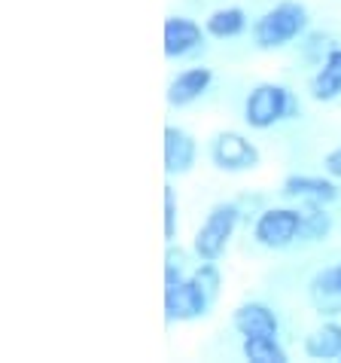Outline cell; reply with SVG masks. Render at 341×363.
I'll list each match as a JSON object with an SVG mask.
<instances>
[{"label": "cell", "instance_id": "1", "mask_svg": "<svg viewBox=\"0 0 341 363\" xmlns=\"http://www.w3.org/2000/svg\"><path fill=\"white\" fill-rule=\"evenodd\" d=\"M308 25H311V16L305 4H299V0H280V4L265 9L250 25V34H253L256 49L274 52V49H284L289 43H296V40H302L308 34Z\"/></svg>", "mask_w": 341, "mask_h": 363}, {"label": "cell", "instance_id": "2", "mask_svg": "<svg viewBox=\"0 0 341 363\" xmlns=\"http://www.w3.org/2000/svg\"><path fill=\"white\" fill-rule=\"evenodd\" d=\"M299 113H302L299 98L280 83L253 86L244 98V110H241L244 123L253 128V132H268V128H274L277 123H284V119H299Z\"/></svg>", "mask_w": 341, "mask_h": 363}, {"label": "cell", "instance_id": "3", "mask_svg": "<svg viewBox=\"0 0 341 363\" xmlns=\"http://www.w3.org/2000/svg\"><path fill=\"white\" fill-rule=\"evenodd\" d=\"M244 220V208L241 201H216L214 208L207 211L204 223L198 226L195 238H192V254L204 263H216L219 257L226 254L229 241H232L235 229Z\"/></svg>", "mask_w": 341, "mask_h": 363}, {"label": "cell", "instance_id": "4", "mask_svg": "<svg viewBox=\"0 0 341 363\" xmlns=\"http://www.w3.org/2000/svg\"><path fill=\"white\" fill-rule=\"evenodd\" d=\"M302 235V208H262L253 220V241L265 250H287Z\"/></svg>", "mask_w": 341, "mask_h": 363}, {"label": "cell", "instance_id": "5", "mask_svg": "<svg viewBox=\"0 0 341 363\" xmlns=\"http://www.w3.org/2000/svg\"><path fill=\"white\" fill-rule=\"evenodd\" d=\"M207 156L214 168L226 171V174H244V171H253L262 162L259 147L241 132H216L207 144Z\"/></svg>", "mask_w": 341, "mask_h": 363}, {"label": "cell", "instance_id": "6", "mask_svg": "<svg viewBox=\"0 0 341 363\" xmlns=\"http://www.w3.org/2000/svg\"><path fill=\"white\" fill-rule=\"evenodd\" d=\"M214 308V299L204 294L192 275H186L180 284L165 287V320L168 324H189V320L204 318Z\"/></svg>", "mask_w": 341, "mask_h": 363}, {"label": "cell", "instance_id": "7", "mask_svg": "<svg viewBox=\"0 0 341 363\" xmlns=\"http://www.w3.org/2000/svg\"><path fill=\"white\" fill-rule=\"evenodd\" d=\"M207 28H202L189 16H168L165 18V55L168 58H189L204 49Z\"/></svg>", "mask_w": 341, "mask_h": 363}, {"label": "cell", "instance_id": "8", "mask_svg": "<svg viewBox=\"0 0 341 363\" xmlns=\"http://www.w3.org/2000/svg\"><path fill=\"white\" fill-rule=\"evenodd\" d=\"M214 86V70L207 65H195V67H186L168 83V104L174 110H183V107H192L198 98H204Z\"/></svg>", "mask_w": 341, "mask_h": 363}, {"label": "cell", "instance_id": "9", "mask_svg": "<svg viewBox=\"0 0 341 363\" xmlns=\"http://www.w3.org/2000/svg\"><path fill=\"white\" fill-rule=\"evenodd\" d=\"M280 196L289 201L314 199V201H323V205H333V201L341 199V189H338V180L329 174L326 177L323 174H289L280 184Z\"/></svg>", "mask_w": 341, "mask_h": 363}, {"label": "cell", "instance_id": "10", "mask_svg": "<svg viewBox=\"0 0 341 363\" xmlns=\"http://www.w3.org/2000/svg\"><path fill=\"white\" fill-rule=\"evenodd\" d=\"M198 159V140L186 128L168 125L165 128V174L180 177L195 168Z\"/></svg>", "mask_w": 341, "mask_h": 363}, {"label": "cell", "instance_id": "11", "mask_svg": "<svg viewBox=\"0 0 341 363\" xmlns=\"http://www.w3.org/2000/svg\"><path fill=\"white\" fill-rule=\"evenodd\" d=\"M308 302L320 318H341V287L335 266H323L314 272V278L308 281Z\"/></svg>", "mask_w": 341, "mask_h": 363}, {"label": "cell", "instance_id": "12", "mask_svg": "<svg viewBox=\"0 0 341 363\" xmlns=\"http://www.w3.org/2000/svg\"><path fill=\"white\" fill-rule=\"evenodd\" d=\"M232 327L238 336H259V333H280L277 311L265 302H241L232 311Z\"/></svg>", "mask_w": 341, "mask_h": 363}, {"label": "cell", "instance_id": "13", "mask_svg": "<svg viewBox=\"0 0 341 363\" xmlns=\"http://www.w3.org/2000/svg\"><path fill=\"white\" fill-rule=\"evenodd\" d=\"M311 98L320 101V104H333L335 98H341V46L329 49L323 65L314 70V77H311Z\"/></svg>", "mask_w": 341, "mask_h": 363}, {"label": "cell", "instance_id": "14", "mask_svg": "<svg viewBox=\"0 0 341 363\" xmlns=\"http://www.w3.org/2000/svg\"><path fill=\"white\" fill-rule=\"evenodd\" d=\"M305 357L311 360H338L341 357V324L338 320H323L305 336Z\"/></svg>", "mask_w": 341, "mask_h": 363}, {"label": "cell", "instance_id": "15", "mask_svg": "<svg viewBox=\"0 0 341 363\" xmlns=\"http://www.w3.org/2000/svg\"><path fill=\"white\" fill-rule=\"evenodd\" d=\"M302 208V235H299V245H317V241H326L329 232H333V214H329V205L314 199L299 201Z\"/></svg>", "mask_w": 341, "mask_h": 363}, {"label": "cell", "instance_id": "16", "mask_svg": "<svg viewBox=\"0 0 341 363\" xmlns=\"http://www.w3.org/2000/svg\"><path fill=\"white\" fill-rule=\"evenodd\" d=\"M204 28L214 40H235L250 28V16L241 6H219L204 18Z\"/></svg>", "mask_w": 341, "mask_h": 363}, {"label": "cell", "instance_id": "17", "mask_svg": "<svg viewBox=\"0 0 341 363\" xmlns=\"http://www.w3.org/2000/svg\"><path fill=\"white\" fill-rule=\"evenodd\" d=\"M241 354L250 363H287L289 354L280 345L277 333H259V336H241Z\"/></svg>", "mask_w": 341, "mask_h": 363}, {"label": "cell", "instance_id": "18", "mask_svg": "<svg viewBox=\"0 0 341 363\" xmlns=\"http://www.w3.org/2000/svg\"><path fill=\"white\" fill-rule=\"evenodd\" d=\"M198 284L204 287V294L216 302V296H219V287H223V272H219V266L216 263H204V259H198V266L189 272Z\"/></svg>", "mask_w": 341, "mask_h": 363}, {"label": "cell", "instance_id": "19", "mask_svg": "<svg viewBox=\"0 0 341 363\" xmlns=\"http://www.w3.org/2000/svg\"><path fill=\"white\" fill-rule=\"evenodd\" d=\"M305 58L314 67L323 65V58L329 55V49H333V40H329L326 34H305Z\"/></svg>", "mask_w": 341, "mask_h": 363}, {"label": "cell", "instance_id": "20", "mask_svg": "<svg viewBox=\"0 0 341 363\" xmlns=\"http://www.w3.org/2000/svg\"><path fill=\"white\" fill-rule=\"evenodd\" d=\"M177 238V193L174 186H165V241L170 245V241Z\"/></svg>", "mask_w": 341, "mask_h": 363}, {"label": "cell", "instance_id": "21", "mask_svg": "<svg viewBox=\"0 0 341 363\" xmlns=\"http://www.w3.org/2000/svg\"><path fill=\"white\" fill-rule=\"evenodd\" d=\"M323 171L329 177H335L338 184H341V144L338 147H333L329 153L323 156Z\"/></svg>", "mask_w": 341, "mask_h": 363}, {"label": "cell", "instance_id": "22", "mask_svg": "<svg viewBox=\"0 0 341 363\" xmlns=\"http://www.w3.org/2000/svg\"><path fill=\"white\" fill-rule=\"evenodd\" d=\"M189 254L186 250H180V247H174V241L168 245V254H165V266H177V269H189Z\"/></svg>", "mask_w": 341, "mask_h": 363}, {"label": "cell", "instance_id": "23", "mask_svg": "<svg viewBox=\"0 0 341 363\" xmlns=\"http://www.w3.org/2000/svg\"><path fill=\"white\" fill-rule=\"evenodd\" d=\"M335 269H338V287H341V263H335Z\"/></svg>", "mask_w": 341, "mask_h": 363}, {"label": "cell", "instance_id": "24", "mask_svg": "<svg viewBox=\"0 0 341 363\" xmlns=\"http://www.w3.org/2000/svg\"><path fill=\"white\" fill-rule=\"evenodd\" d=\"M338 363H341V357H338Z\"/></svg>", "mask_w": 341, "mask_h": 363}]
</instances>
